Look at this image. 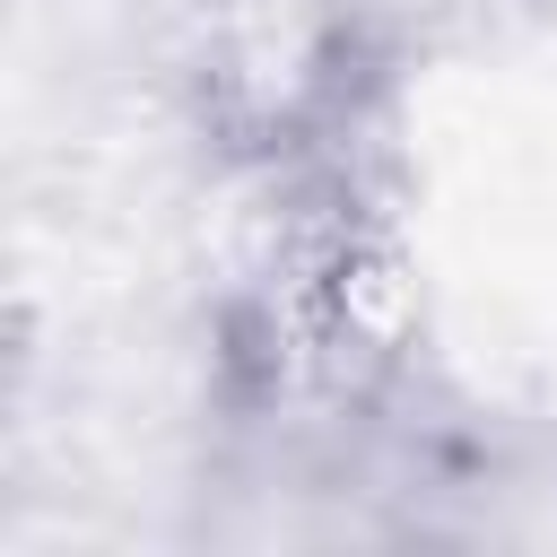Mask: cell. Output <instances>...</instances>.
<instances>
[{"mask_svg": "<svg viewBox=\"0 0 557 557\" xmlns=\"http://www.w3.org/2000/svg\"><path fill=\"white\" fill-rule=\"evenodd\" d=\"M383 96L357 0H218L191 52V131L226 174L322 165Z\"/></svg>", "mask_w": 557, "mask_h": 557, "instance_id": "cell-1", "label": "cell"}]
</instances>
